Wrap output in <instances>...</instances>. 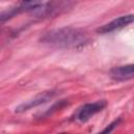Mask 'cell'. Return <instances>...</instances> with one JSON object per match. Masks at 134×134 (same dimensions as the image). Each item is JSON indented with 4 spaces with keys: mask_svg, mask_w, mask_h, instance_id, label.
I'll return each mask as SVG.
<instances>
[{
    "mask_svg": "<svg viewBox=\"0 0 134 134\" xmlns=\"http://www.w3.org/2000/svg\"><path fill=\"white\" fill-rule=\"evenodd\" d=\"M67 104V102L65 100V99H62V100H60V102H58V103H55L51 108H49V110H47L46 112H45V114L46 115H48V114H51L52 112H54V111H57V110H60L61 108H63L65 105Z\"/></svg>",
    "mask_w": 134,
    "mask_h": 134,
    "instance_id": "cell-7",
    "label": "cell"
},
{
    "mask_svg": "<svg viewBox=\"0 0 134 134\" xmlns=\"http://www.w3.org/2000/svg\"><path fill=\"white\" fill-rule=\"evenodd\" d=\"M41 43L58 48L79 49L90 43L89 35L80 28L61 27L48 30L40 38Z\"/></svg>",
    "mask_w": 134,
    "mask_h": 134,
    "instance_id": "cell-1",
    "label": "cell"
},
{
    "mask_svg": "<svg viewBox=\"0 0 134 134\" xmlns=\"http://www.w3.org/2000/svg\"><path fill=\"white\" fill-rule=\"evenodd\" d=\"M57 94V92L54 90H50V91H45L43 93H40L38 94L37 96H35L34 98L25 102V103H22L21 105H19L18 107H16V112L17 113H22V112H25V111H28L32 108H36L40 105H43L45 103H47L48 100H50L54 95Z\"/></svg>",
    "mask_w": 134,
    "mask_h": 134,
    "instance_id": "cell-4",
    "label": "cell"
},
{
    "mask_svg": "<svg viewBox=\"0 0 134 134\" xmlns=\"http://www.w3.org/2000/svg\"><path fill=\"white\" fill-rule=\"evenodd\" d=\"M133 22H134V15L133 14L122 15V16H119V17L115 18L111 22H109V23L100 26L99 28H97L96 31L98 34H102V35L111 34L113 31H116V30H119L121 28L127 27L128 25H130Z\"/></svg>",
    "mask_w": 134,
    "mask_h": 134,
    "instance_id": "cell-3",
    "label": "cell"
},
{
    "mask_svg": "<svg viewBox=\"0 0 134 134\" xmlns=\"http://www.w3.org/2000/svg\"><path fill=\"white\" fill-rule=\"evenodd\" d=\"M107 106V102L105 99H99L93 103H88L80 107L74 113V119L81 122L88 121L92 116L103 111Z\"/></svg>",
    "mask_w": 134,
    "mask_h": 134,
    "instance_id": "cell-2",
    "label": "cell"
},
{
    "mask_svg": "<svg viewBox=\"0 0 134 134\" xmlns=\"http://www.w3.org/2000/svg\"><path fill=\"white\" fill-rule=\"evenodd\" d=\"M110 74L113 79L117 81H125L134 77V64H128L122 66H117L111 69Z\"/></svg>",
    "mask_w": 134,
    "mask_h": 134,
    "instance_id": "cell-5",
    "label": "cell"
},
{
    "mask_svg": "<svg viewBox=\"0 0 134 134\" xmlns=\"http://www.w3.org/2000/svg\"><path fill=\"white\" fill-rule=\"evenodd\" d=\"M120 121H121V118H120V117L114 119L112 122H110L109 125H107L103 131H100V132H98V133H96V134H111V133L113 132V130L120 124Z\"/></svg>",
    "mask_w": 134,
    "mask_h": 134,
    "instance_id": "cell-6",
    "label": "cell"
},
{
    "mask_svg": "<svg viewBox=\"0 0 134 134\" xmlns=\"http://www.w3.org/2000/svg\"><path fill=\"white\" fill-rule=\"evenodd\" d=\"M58 134H68V133H66V132H61V133H58Z\"/></svg>",
    "mask_w": 134,
    "mask_h": 134,
    "instance_id": "cell-8",
    "label": "cell"
}]
</instances>
